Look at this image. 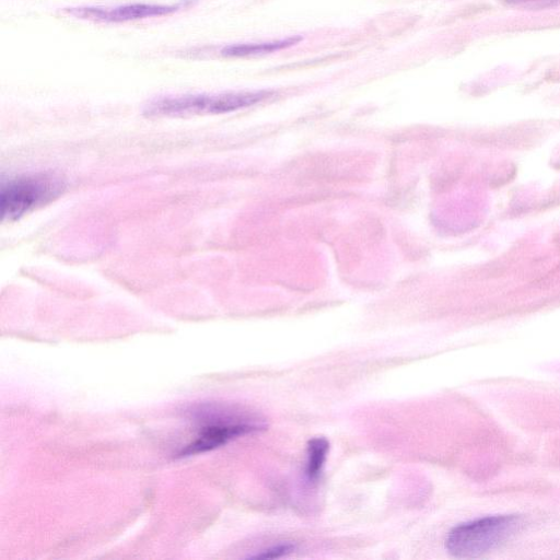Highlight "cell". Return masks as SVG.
Here are the masks:
<instances>
[{
	"mask_svg": "<svg viewBox=\"0 0 560 560\" xmlns=\"http://www.w3.org/2000/svg\"><path fill=\"white\" fill-rule=\"evenodd\" d=\"M198 421L202 423L197 438L177 453V457H186L203 453L253 432L265 425L257 419L233 411L217 410L213 408L200 409L196 412Z\"/></svg>",
	"mask_w": 560,
	"mask_h": 560,
	"instance_id": "obj_3",
	"label": "cell"
},
{
	"mask_svg": "<svg viewBox=\"0 0 560 560\" xmlns=\"http://www.w3.org/2000/svg\"><path fill=\"white\" fill-rule=\"evenodd\" d=\"M328 450L329 442L323 436L313 438L308 441L304 474L310 482H315L318 479L326 462Z\"/></svg>",
	"mask_w": 560,
	"mask_h": 560,
	"instance_id": "obj_7",
	"label": "cell"
},
{
	"mask_svg": "<svg viewBox=\"0 0 560 560\" xmlns=\"http://www.w3.org/2000/svg\"><path fill=\"white\" fill-rule=\"evenodd\" d=\"M508 2H513V3H521V2H527V1H533V0H506Z\"/></svg>",
	"mask_w": 560,
	"mask_h": 560,
	"instance_id": "obj_9",
	"label": "cell"
},
{
	"mask_svg": "<svg viewBox=\"0 0 560 560\" xmlns=\"http://www.w3.org/2000/svg\"><path fill=\"white\" fill-rule=\"evenodd\" d=\"M294 550V546L291 544H282L277 545L271 548H268L259 553L252 556L250 558L255 559H275L283 557Z\"/></svg>",
	"mask_w": 560,
	"mask_h": 560,
	"instance_id": "obj_8",
	"label": "cell"
},
{
	"mask_svg": "<svg viewBox=\"0 0 560 560\" xmlns=\"http://www.w3.org/2000/svg\"><path fill=\"white\" fill-rule=\"evenodd\" d=\"M301 37H290L267 43H250L229 45L222 49V55L228 57H247L268 54L296 44Z\"/></svg>",
	"mask_w": 560,
	"mask_h": 560,
	"instance_id": "obj_6",
	"label": "cell"
},
{
	"mask_svg": "<svg viewBox=\"0 0 560 560\" xmlns=\"http://www.w3.org/2000/svg\"><path fill=\"white\" fill-rule=\"evenodd\" d=\"M63 189L62 180L51 173L16 176L1 187L0 206L3 220H15L45 205Z\"/></svg>",
	"mask_w": 560,
	"mask_h": 560,
	"instance_id": "obj_4",
	"label": "cell"
},
{
	"mask_svg": "<svg viewBox=\"0 0 560 560\" xmlns=\"http://www.w3.org/2000/svg\"><path fill=\"white\" fill-rule=\"evenodd\" d=\"M269 94L268 91H243L167 96L151 102L145 108V114L149 116L223 114L257 104Z\"/></svg>",
	"mask_w": 560,
	"mask_h": 560,
	"instance_id": "obj_2",
	"label": "cell"
},
{
	"mask_svg": "<svg viewBox=\"0 0 560 560\" xmlns=\"http://www.w3.org/2000/svg\"><path fill=\"white\" fill-rule=\"evenodd\" d=\"M524 524L523 516L517 514L480 517L455 526L445 547L456 558H476L510 540Z\"/></svg>",
	"mask_w": 560,
	"mask_h": 560,
	"instance_id": "obj_1",
	"label": "cell"
},
{
	"mask_svg": "<svg viewBox=\"0 0 560 560\" xmlns=\"http://www.w3.org/2000/svg\"><path fill=\"white\" fill-rule=\"evenodd\" d=\"M177 5L132 3L112 9L102 8H71L66 10L80 19L102 22H126L151 16H161L175 12Z\"/></svg>",
	"mask_w": 560,
	"mask_h": 560,
	"instance_id": "obj_5",
	"label": "cell"
}]
</instances>
